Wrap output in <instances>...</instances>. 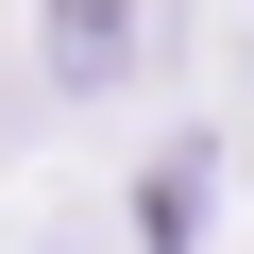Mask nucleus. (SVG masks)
Wrapping results in <instances>:
<instances>
[{
  "instance_id": "nucleus-1",
  "label": "nucleus",
  "mask_w": 254,
  "mask_h": 254,
  "mask_svg": "<svg viewBox=\"0 0 254 254\" xmlns=\"http://www.w3.org/2000/svg\"><path fill=\"white\" fill-rule=\"evenodd\" d=\"M119 51H136V0H51V68L68 85H119Z\"/></svg>"
}]
</instances>
